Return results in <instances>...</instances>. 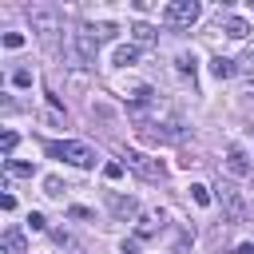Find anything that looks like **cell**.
I'll return each instance as SVG.
<instances>
[{
	"instance_id": "cell-24",
	"label": "cell",
	"mask_w": 254,
	"mask_h": 254,
	"mask_svg": "<svg viewBox=\"0 0 254 254\" xmlns=\"http://www.w3.org/2000/svg\"><path fill=\"white\" fill-rule=\"evenodd\" d=\"M67 214H71V218H79V222H83V218H91V210H87V206H67Z\"/></svg>"
},
{
	"instance_id": "cell-13",
	"label": "cell",
	"mask_w": 254,
	"mask_h": 254,
	"mask_svg": "<svg viewBox=\"0 0 254 254\" xmlns=\"http://www.w3.org/2000/svg\"><path fill=\"white\" fill-rule=\"evenodd\" d=\"M4 167H8V175H16V179H32V163H20V159H4Z\"/></svg>"
},
{
	"instance_id": "cell-26",
	"label": "cell",
	"mask_w": 254,
	"mask_h": 254,
	"mask_svg": "<svg viewBox=\"0 0 254 254\" xmlns=\"http://www.w3.org/2000/svg\"><path fill=\"white\" fill-rule=\"evenodd\" d=\"M250 64H254V52H250Z\"/></svg>"
},
{
	"instance_id": "cell-25",
	"label": "cell",
	"mask_w": 254,
	"mask_h": 254,
	"mask_svg": "<svg viewBox=\"0 0 254 254\" xmlns=\"http://www.w3.org/2000/svg\"><path fill=\"white\" fill-rule=\"evenodd\" d=\"M234 254H254V242H242V246H238Z\"/></svg>"
},
{
	"instance_id": "cell-6",
	"label": "cell",
	"mask_w": 254,
	"mask_h": 254,
	"mask_svg": "<svg viewBox=\"0 0 254 254\" xmlns=\"http://www.w3.org/2000/svg\"><path fill=\"white\" fill-rule=\"evenodd\" d=\"M75 52H79V64H95V52H99V32L83 24V28L75 32Z\"/></svg>"
},
{
	"instance_id": "cell-17",
	"label": "cell",
	"mask_w": 254,
	"mask_h": 254,
	"mask_svg": "<svg viewBox=\"0 0 254 254\" xmlns=\"http://www.w3.org/2000/svg\"><path fill=\"white\" fill-rule=\"evenodd\" d=\"M64 190H67V187H64V183H60L56 175H48V179H44V194H52V198H60Z\"/></svg>"
},
{
	"instance_id": "cell-15",
	"label": "cell",
	"mask_w": 254,
	"mask_h": 254,
	"mask_svg": "<svg viewBox=\"0 0 254 254\" xmlns=\"http://www.w3.org/2000/svg\"><path fill=\"white\" fill-rule=\"evenodd\" d=\"M131 32H135V40H139V44H155V28H151V24H135Z\"/></svg>"
},
{
	"instance_id": "cell-3",
	"label": "cell",
	"mask_w": 254,
	"mask_h": 254,
	"mask_svg": "<svg viewBox=\"0 0 254 254\" xmlns=\"http://www.w3.org/2000/svg\"><path fill=\"white\" fill-rule=\"evenodd\" d=\"M198 16H202V8L194 0H171L163 8V24L167 28H190V24H198Z\"/></svg>"
},
{
	"instance_id": "cell-8",
	"label": "cell",
	"mask_w": 254,
	"mask_h": 254,
	"mask_svg": "<svg viewBox=\"0 0 254 254\" xmlns=\"http://www.w3.org/2000/svg\"><path fill=\"white\" fill-rule=\"evenodd\" d=\"M107 206H111V214H115V218H123V222L139 214V202H135V198H127V194H115V190H107Z\"/></svg>"
},
{
	"instance_id": "cell-7",
	"label": "cell",
	"mask_w": 254,
	"mask_h": 254,
	"mask_svg": "<svg viewBox=\"0 0 254 254\" xmlns=\"http://www.w3.org/2000/svg\"><path fill=\"white\" fill-rule=\"evenodd\" d=\"M226 171H230V175H238V179H246V175L254 171V167H250V155H246L238 143H230V147H226Z\"/></svg>"
},
{
	"instance_id": "cell-19",
	"label": "cell",
	"mask_w": 254,
	"mask_h": 254,
	"mask_svg": "<svg viewBox=\"0 0 254 254\" xmlns=\"http://www.w3.org/2000/svg\"><path fill=\"white\" fill-rule=\"evenodd\" d=\"M175 64H179V71H183V75H190V79H194V56H190V52H183Z\"/></svg>"
},
{
	"instance_id": "cell-12",
	"label": "cell",
	"mask_w": 254,
	"mask_h": 254,
	"mask_svg": "<svg viewBox=\"0 0 254 254\" xmlns=\"http://www.w3.org/2000/svg\"><path fill=\"white\" fill-rule=\"evenodd\" d=\"M246 32H250V28H246V20H238V16H230V20H226V36H230V40H246Z\"/></svg>"
},
{
	"instance_id": "cell-2",
	"label": "cell",
	"mask_w": 254,
	"mask_h": 254,
	"mask_svg": "<svg viewBox=\"0 0 254 254\" xmlns=\"http://www.w3.org/2000/svg\"><path fill=\"white\" fill-rule=\"evenodd\" d=\"M123 167H131L139 179H147V183H163L167 179V167L159 163V159H151V155H143V151H123Z\"/></svg>"
},
{
	"instance_id": "cell-5",
	"label": "cell",
	"mask_w": 254,
	"mask_h": 254,
	"mask_svg": "<svg viewBox=\"0 0 254 254\" xmlns=\"http://www.w3.org/2000/svg\"><path fill=\"white\" fill-rule=\"evenodd\" d=\"M214 190H218L214 198L222 202V210H226V218H230V222H242V218H246V198H242V190H238L234 183H218Z\"/></svg>"
},
{
	"instance_id": "cell-1",
	"label": "cell",
	"mask_w": 254,
	"mask_h": 254,
	"mask_svg": "<svg viewBox=\"0 0 254 254\" xmlns=\"http://www.w3.org/2000/svg\"><path fill=\"white\" fill-rule=\"evenodd\" d=\"M48 155L52 159H64V163H71V167H95V151L87 147V143H79V139H56V143H48Z\"/></svg>"
},
{
	"instance_id": "cell-4",
	"label": "cell",
	"mask_w": 254,
	"mask_h": 254,
	"mask_svg": "<svg viewBox=\"0 0 254 254\" xmlns=\"http://www.w3.org/2000/svg\"><path fill=\"white\" fill-rule=\"evenodd\" d=\"M28 20H32V32L44 40V44H52L56 40V32H60V12L56 8H28Z\"/></svg>"
},
{
	"instance_id": "cell-23",
	"label": "cell",
	"mask_w": 254,
	"mask_h": 254,
	"mask_svg": "<svg viewBox=\"0 0 254 254\" xmlns=\"http://www.w3.org/2000/svg\"><path fill=\"white\" fill-rule=\"evenodd\" d=\"M95 32H99V40H115V32H119V28H115V24H99Z\"/></svg>"
},
{
	"instance_id": "cell-10",
	"label": "cell",
	"mask_w": 254,
	"mask_h": 254,
	"mask_svg": "<svg viewBox=\"0 0 254 254\" xmlns=\"http://www.w3.org/2000/svg\"><path fill=\"white\" fill-rule=\"evenodd\" d=\"M210 75H214V79H230V75H234V60L214 56V60H210Z\"/></svg>"
},
{
	"instance_id": "cell-14",
	"label": "cell",
	"mask_w": 254,
	"mask_h": 254,
	"mask_svg": "<svg viewBox=\"0 0 254 254\" xmlns=\"http://www.w3.org/2000/svg\"><path fill=\"white\" fill-rule=\"evenodd\" d=\"M190 198L198 202V206H210L214 198H210V187H202V183H190Z\"/></svg>"
},
{
	"instance_id": "cell-21",
	"label": "cell",
	"mask_w": 254,
	"mask_h": 254,
	"mask_svg": "<svg viewBox=\"0 0 254 254\" xmlns=\"http://www.w3.org/2000/svg\"><path fill=\"white\" fill-rule=\"evenodd\" d=\"M103 179H111V183L123 179V163H107V167H103Z\"/></svg>"
},
{
	"instance_id": "cell-18",
	"label": "cell",
	"mask_w": 254,
	"mask_h": 254,
	"mask_svg": "<svg viewBox=\"0 0 254 254\" xmlns=\"http://www.w3.org/2000/svg\"><path fill=\"white\" fill-rule=\"evenodd\" d=\"M0 44H4L8 52H16V48H24V36H20V32H4V36H0Z\"/></svg>"
},
{
	"instance_id": "cell-11",
	"label": "cell",
	"mask_w": 254,
	"mask_h": 254,
	"mask_svg": "<svg viewBox=\"0 0 254 254\" xmlns=\"http://www.w3.org/2000/svg\"><path fill=\"white\" fill-rule=\"evenodd\" d=\"M135 60H139V48H135V44H119V48H115V64H119V67H131Z\"/></svg>"
},
{
	"instance_id": "cell-9",
	"label": "cell",
	"mask_w": 254,
	"mask_h": 254,
	"mask_svg": "<svg viewBox=\"0 0 254 254\" xmlns=\"http://www.w3.org/2000/svg\"><path fill=\"white\" fill-rule=\"evenodd\" d=\"M0 246H4L8 254H28V242H24V234H20V230H4Z\"/></svg>"
},
{
	"instance_id": "cell-20",
	"label": "cell",
	"mask_w": 254,
	"mask_h": 254,
	"mask_svg": "<svg viewBox=\"0 0 254 254\" xmlns=\"http://www.w3.org/2000/svg\"><path fill=\"white\" fill-rule=\"evenodd\" d=\"M12 83H16V87H28V83H32V71H28V67L12 71Z\"/></svg>"
},
{
	"instance_id": "cell-16",
	"label": "cell",
	"mask_w": 254,
	"mask_h": 254,
	"mask_svg": "<svg viewBox=\"0 0 254 254\" xmlns=\"http://www.w3.org/2000/svg\"><path fill=\"white\" fill-rule=\"evenodd\" d=\"M16 143H20V135H16V131H4V139H0V151H4V159H12Z\"/></svg>"
},
{
	"instance_id": "cell-22",
	"label": "cell",
	"mask_w": 254,
	"mask_h": 254,
	"mask_svg": "<svg viewBox=\"0 0 254 254\" xmlns=\"http://www.w3.org/2000/svg\"><path fill=\"white\" fill-rule=\"evenodd\" d=\"M44 226H48V222H44V214H40V210H32V214H28V230H44Z\"/></svg>"
}]
</instances>
